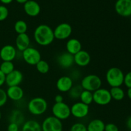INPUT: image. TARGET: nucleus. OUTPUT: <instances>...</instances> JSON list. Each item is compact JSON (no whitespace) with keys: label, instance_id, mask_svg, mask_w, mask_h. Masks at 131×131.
Returning a JSON list of instances; mask_svg holds the SVG:
<instances>
[{"label":"nucleus","instance_id":"nucleus-32","mask_svg":"<svg viewBox=\"0 0 131 131\" xmlns=\"http://www.w3.org/2000/svg\"><path fill=\"white\" fill-rule=\"evenodd\" d=\"M8 101V97L6 92L5 90L0 88V107L6 104Z\"/></svg>","mask_w":131,"mask_h":131},{"label":"nucleus","instance_id":"nucleus-12","mask_svg":"<svg viewBox=\"0 0 131 131\" xmlns=\"http://www.w3.org/2000/svg\"><path fill=\"white\" fill-rule=\"evenodd\" d=\"M17 56V49L12 45H5L0 49V58L3 61H13Z\"/></svg>","mask_w":131,"mask_h":131},{"label":"nucleus","instance_id":"nucleus-14","mask_svg":"<svg viewBox=\"0 0 131 131\" xmlns=\"http://www.w3.org/2000/svg\"><path fill=\"white\" fill-rule=\"evenodd\" d=\"M57 63L62 69H70L74 64V55L67 52L60 54L56 59Z\"/></svg>","mask_w":131,"mask_h":131},{"label":"nucleus","instance_id":"nucleus-41","mask_svg":"<svg viewBox=\"0 0 131 131\" xmlns=\"http://www.w3.org/2000/svg\"><path fill=\"white\" fill-rule=\"evenodd\" d=\"M15 1H16L17 3H19L24 4V3H26L28 0H15Z\"/></svg>","mask_w":131,"mask_h":131},{"label":"nucleus","instance_id":"nucleus-29","mask_svg":"<svg viewBox=\"0 0 131 131\" xmlns=\"http://www.w3.org/2000/svg\"><path fill=\"white\" fill-rule=\"evenodd\" d=\"M36 69L39 73L42 74H46L49 72L50 70V66L46 61L41 60L36 64Z\"/></svg>","mask_w":131,"mask_h":131},{"label":"nucleus","instance_id":"nucleus-1","mask_svg":"<svg viewBox=\"0 0 131 131\" xmlns=\"http://www.w3.org/2000/svg\"><path fill=\"white\" fill-rule=\"evenodd\" d=\"M35 42L41 46H47L54 40L53 29L47 24H40L33 33Z\"/></svg>","mask_w":131,"mask_h":131},{"label":"nucleus","instance_id":"nucleus-8","mask_svg":"<svg viewBox=\"0 0 131 131\" xmlns=\"http://www.w3.org/2000/svg\"><path fill=\"white\" fill-rule=\"evenodd\" d=\"M42 131H62L63 124L61 120L54 116L46 117L41 124Z\"/></svg>","mask_w":131,"mask_h":131},{"label":"nucleus","instance_id":"nucleus-20","mask_svg":"<svg viewBox=\"0 0 131 131\" xmlns=\"http://www.w3.org/2000/svg\"><path fill=\"white\" fill-rule=\"evenodd\" d=\"M67 52L75 55L82 50V44L80 41L76 38H70L66 43Z\"/></svg>","mask_w":131,"mask_h":131},{"label":"nucleus","instance_id":"nucleus-4","mask_svg":"<svg viewBox=\"0 0 131 131\" xmlns=\"http://www.w3.org/2000/svg\"><path fill=\"white\" fill-rule=\"evenodd\" d=\"M102 80L101 78L95 74H89L82 79L80 85L84 90L94 92L101 88Z\"/></svg>","mask_w":131,"mask_h":131},{"label":"nucleus","instance_id":"nucleus-43","mask_svg":"<svg viewBox=\"0 0 131 131\" xmlns=\"http://www.w3.org/2000/svg\"><path fill=\"white\" fill-rule=\"evenodd\" d=\"M19 131H21V130H19Z\"/></svg>","mask_w":131,"mask_h":131},{"label":"nucleus","instance_id":"nucleus-13","mask_svg":"<svg viewBox=\"0 0 131 131\" xmlns=\"http://www.w3.org/2000/svg\"><path fill=\"white\" fill-rule=\"evenodd\" d=\"M23 74L20 70L15 69L14 71L6 75L5 78V84L8 87L19 86L23 82Z\"/></svg>","mask_w":131,"mask_h":131},{"label":"nucleus","instance_id":"nucleus-19","mask_svg":"<svg viewBox=\"0 0 131 131\" xmlns=\"http://www.w3.org/2000/svg\"><path fill=\"white\" fill-rule=\"evenodd\" d=\"M30 45V38L27 33L19 34L17 36L15 39V46L18 51L23 52Z\"/></svg>","mask_w":131,"mask_h":131},{"label":"nucleus","instance_id":"nucleus-35","mask_svg":"<svg viewBox=\"0 0 131 131\" xmlns=\"http://www.w3.org/2000/svg\"><path fill=\"white\" fill-rule=\"evenodd\" d=\"M19 125L15 123H10L7 127V131H19Z\"/></svg>","mask_w":131,"mask_h":131},{"label":"nucleus","instance_id":"nucleus-33","mask_svg":"<svg viewBox=\"0 0 131 131\" xmlns=\"http://www.w3.org/2000/svg\"><path fill=\"white\" fill-rule=\"evenodd\" d=\"M104 131H119V129L115 124L109 123L105 125Z\"/></svg>","mask_w":131,"mask_h":131},{"label":"nucleus","instance_id":"nucleus-21","mask_svg":"<svg viewBox=\"0 0 131 131\" xmlns=\"http://www.w3.org/2000/svg\"><path fill=\"white\" fill-rule=\"evenodd\" d=\"M24 114L19 110H13L9 116L10 123H15L19 125H23L24 123Z\"/></svg>","mask_w":131,"mask_h":131},{"label":"nucleus","instance_id":"nucleus-7","mask_svg":"<svg viewBox=\"0 0 131 131\" xmlns=\"http://www.w3.org/2000/svg\"><path fill=\"white\" fill-rule=\"evenodd\" d=\"M93 102L99 106H106L112 101L110 90L102 88L93 92Z\"/></svg>","mask_w":131,"mask_h":131},{"label":"nucleus","instance_id":"nucleus-22","mask_svg":"<svg viewBox=\"0 0 131 131\" xmlns=\"http://www.w3.org/2000/svg\"><path fill=\"white\" fill-rule=\"evenodd\" d=\"M21 131H42L41 124L35 120H28L23 124Z\"/></svg>","mask_w":131,"mask_h":131},{"label":"nucleus","instance_id":"nucleus-9","mask_svg":"<svg viewBox=\"0 0 131 131\" xmlns=\"http://www.w3.org/2000/svg\"><path fill=\"white\" fill-rule=\"evenodd\" d=\"M54 38L60 40H64L70 37L72 33V28L69 23H63L59 24L53 29Z\"/></svg>","mask_w":131,"mask_h":131},{"label":"nucleus","instance_id":"nucleus-38","mask_svg":"<svg viewBox=\"0 0 131 131\" xmlns=\"http://www.w3.org/2000/svg\"><path fill=\"white\" fill-rule=\"evenodd\" d=\"M126 125H127V127L129 129V130H131V116H129L126 122Z\"/></svg>","mask_w":131,"mask_h":131},{"label":"nucleus","instance_id":"nucleus-24","mask_svg":"<svg viewBox=\"0 0 131 131\" xmlns=\"http://www.w3.org/2000/svg\"><path fill=\"white\" fill-rule=\"evenodd\" d=\"M112 99L120 101L124 99L125 97V92L120 87H111L110 90Z\"/></svg>","mask_w":131,"mask_h":131},{"label":"nucleus","instance_id":"nucleus-10","mask_svg":"<svg viewBox=\"0 0 131 131\" xmlns=\"http://www.w3.org/2000/svg\"><path fill=\"white\" fill-rule=\"evenodd\" d=\"M89 111V106L83 103L81 101L75 102L70 107L71 115L76 118H84L88 116Z\"/></svg>","mask_w":131,"mask_h":131},{"label":"nucleus","instance_id":"nucleus-3","mask_svg":"<svg viewBox=\"0 0 131 131\" xmlns=\"http://www.w3.org/2000/svg\"><path fill=\"white\" fill-rule=\"evenodd\" d=\"M124 74L118 67H111L107 70L106 74V79L111 87H120L124 84Z\"/></svg>","mask_w":131,"mask_h":131},{"label":"nucleus","instance_id":"nucleus-26","mask_svg":"<svg viewBox=\"0 0 131 131\" xmlns=\"http://www.w3.org/2000/svg\"><path fill=\"white\" fill-rule=\"evenodd\" d=\"M83 91V89L81 86L80 84H76V85H73L71 89L68 92V93L70 98L72 99H78L80 97L81 93Z\"/></svg>","mask_w":131,"mask_h":131},{"label":"nucleus","instance_id":"nucleus-34","mask_svg":"<svg viewBox=\"0 0 131 131\" xmlns=\"http://www.w3.org/2000/svg\"><path fill=\"white\" fill-rule=\"evenodd\" d=\"M124 83L128 88H131V71L127 73L124 75Z\"/></svg>","mask_w":131,"mask_h":131},{"label":"nucleus","instance_id":"nucleus-31","mask_svg":"<svg viewBox=\"0 0 131 131\" xmlns=\"http://www.w3.org/2000/svg\"><path fill=\"white\" fill-rule=\"evenodd\" d=\"M70 131H87V128L83 123H75L71 126Z\"/></svg>","mask_w":131,"mask_h":131},{"label":"nucleus","instance_id":"nucleus-23","mask_svg":"<svg viewBox=\"0 0 131 131\" xmlns=\"http://www.w3.org/2000/svg\"><path fill=\"white\" fill-rule=\"evenodd\" d=\"M105 125L102 120L100 119H93L88 123L86 126L87 131H104Z\"/></svg>","mask_w":131,"mask_h":131},{"label":"nucleus","instance_id":"nucleus-28","mask_svg":"<svg viewBox=\"0 0 131 131\" xmlns=\"http://www.w3.org/2000/svg\"><path fill=\"white\" fill-rule=\"evenodd\" d=\"M79 99H80L81 102L89 106L90 104H91L93 102V92H89V91L87 90H83L82 93H81Z\"/></svg>","mask_w":131,"mask_h":131},{"label":"nucleus","instance_id":"nucleus-25","mask_svg":"<svg viewBox=\"0 0 131 131\" xmlns=\"http://www.w3.org/2000/svg\"><path fill=\"white\" fill-rule=\"evenodd\" d=\"M14 28L15 31L18 35L26 33L28 30V24L24 20H18L14 24Z\"/></svg>","mask_w":131,"mask_h":131},{"label":"nucleus","instance_id":"nucleus-18","mask_svg":"<svg viewBox=\"0 0 131 131\" xmlns=\"http://www.w3.org/2000/svg\"><path fill=\"white\" fill-rule=\"evenodd\" d=\"M6 92L8 99H10L13 101H20L24 95V90L19 86L8 87Z\"/></svg>","mask_w":131,"mask_h":131},{"label":"nucleus","instance_id":"nucleus-17","mask_svg":"<svg viewBox=\"0 0 131 131\" xmlns=\"http://www.w3.org/2000/svg\"><path fill=\"white\" fill-rule=\"evenodd\" d=\"M24 10L30 17H36L39 15L41 8L39 4L34 0H28L24 4Z\"/></svg>","mask_w":131,"mask_h":131},{"label":"nucleus","instance_id":"nucleus-42","mask_svg":"<svg viewBox=\"0 0 131 131\" xmlns=\"http://www.w3.org/2000/svg\"><path fill=\"white\" fill-rule=\"evenodd\" d=\"M1 116H2V115H1V111H0V120H1Z\"/></svg>","mask_w":131,"mask_h":131},{"label":"nucleus","instance_id":"nucleus-5","mask_svg":"<svg viewBox=\"0 0 131 131\" xmlns=\"http://www.w3.org/2000/svg\"><path fill=\"white\" fill-rule=\"evenodd\" d=\"M52 116L60 120H67L71 115L70 107L65 102L54 103L52 107Z\"/></svg>","mask_w":131,"mask_h":131},{"label":"nucleus","instance_id":"nucleus-11","mask_svg":"<svg viewBox=\"0 0 131 131\" xmlns=\"http://www.w3.org/2000/svg\"><path fill=\"white\" fill-rule=\"evenodd\" d=\"M115 8L116 13L120 16H131V0H117Z\"/></svg>","mask_w":131,"mask_h":131},{"label":"nucleus","instance_id":"nucleus-36","mask_svg":"<svg viewBox=\"0 0 131 131\" xmlns=\"http://www.w3.org/2000/svg\"><path fill=\"white\" fill-rule=\"evenodd\" d=\"M5 78L6 75L0 70V88L5 83Z\"/></svg>","mask_w":131,"mask_h":131},{"label":"nucleus","instance_id":"nucleus-2","mask_svg":"<svg viewBox=\"0 0 131 131\" xmlns=\"http://www.w3.org/2000/svg\"><path fill=\"white\" fill-rule=\"evenodd\" d=\"M27 107L28 111L31 115L40 116L46 112L48 107V104L43 97H36L29 101Z\"/></svg>","mask_w":131,"mask_h":131},{"label":"nucleus","instance_id":"nucleus-30","mask_svg":"<svg viewBox=\"0 0 131 131\" xmlns=\"http://www.w3.org/2000/svg\"><path fill=\"white\" fill-rule=\"evenodd\" d=\"M9 15L8 9L5 5H0V22L6 20Z\"/></svg>","mask_w":131,"mask_h":131},{"label":"nucleus","instance_id":"nucleus-37","mask_svg":"<svg viewBox=\"0 0 131 131\" xmlns=\"http://www.w3.org/2000/svg\"><path fill=\"white\" fill-rule=\"evenodd\" d=\"M55 103H60V102H63V97L61 95L58 94L54 97Z\"/></svg>","mask_w":131,"mask_h":131},{"label":"nucleus","instance_id":"nucleus-6","mask_svg":"<svg viewBox=\"0 0 131 131\" xmlns=\"http://www.w3.org/2000/svg\"><path fill=\"white\" fill-rule=\"evenodd\" d=\"M22 57L26 63L30 65H36L38 61L42 60L40 51L30 46L22 52Z\"/></svg>","mask_w":131,"mask_h":131},{"label":"nucleus","instance_id":"nucleus-15","mask_svg":"<svg viewBox=\"0 0 131 131\" xmlns=\"http://www.w3.org/2000/svg\"><path fill=\"white\" fill-rule=\"evenodd\" d=\"M73 85H74L73 79L70 78V76L68 75H63L60 77L57 80L56 84L58 90L62 93L69 92Z\"/></svg>","mask_w":131,"mask_h":131},{"label":"nucleus","instance_id":"nucleus-39","mask_svg":"<svg viewBox=\"0 0 131 131\" xmlns=\"http://www.w3.org/2000/svg\"><path fill=\"white\" fill-rule=\"evenodd\" d=\"M12 1L13 0H0V1L4 5H8V4L11 3Z\"/></svg>","mask_w":131,"mask_h":131},{"label":"nucleus","instance_id":"nucleus-16","mask_svg":"<svg viewBox=\"0 0 131 131\" xmlns=\"http://www.w3.org/2000/svg\"><path fill=\"white\" fill-rule=\"evenodd\" d=\"M74 63L81 67H86L91 61V56L89 52L83 49L74 55Z\"/></svg>","mask_w":131,"mask_h":131},{"label":"nucleus","instance_id":"nucleus-40","mask_svg":"<svg viewBox=\"0 0 131 131\" xmlns=\"http://www.w3.org/2000/svg\"><path fill=\"white\" fill-rule=\"evenodd\" d=\"M127 97H129V99L131 100V88H128L127 92Z\"/></svg>","mask_w":131,"mask_h":131},{"label":"nucleus","instance_id":"nucleus-27","mask_svg":"<svg viewBox=\"0 0 131 131\" xmlns=\"http://www.w3.org/2000/svg\"><path fill=\"white\" fill-rule=\"evenodd\" d=\"M15 70V66L13 61H2L0 65V70L5 74L8 75Z\"/></svg>","mask_w":131,"mask_h":131}]
</instances>
